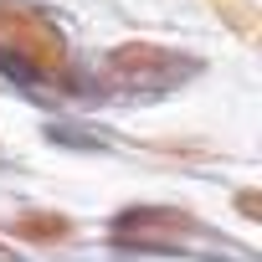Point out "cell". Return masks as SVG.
I'll list each match as a JSON object with an SVG mask.
<instances>
[{
	"label": "cell",
	"mask_w": 262,
	"mask_h": 262,
	"mask_svg": "<svg viewBox=\"0 0 262 262\" xmlns=\"http://www.w3.org/2000/svg\"><path fill=\"white\" fill-rule=\"evenodd\" d=\"M206 6L221 16V26H231L247 47L262 36V16H257V6H252V0H206Z\"/></svg>",
	"instance_id": "5"
},
{
	"label": "cell",
	"mask_w": 262,
	"mask_h": 262,
	"mask_svg": "<svg viewBox=\"0 0 262 262\" xmlns=\"http://www.w3.org/2000/svg\"><path fill=\"white\" fill-rule=\"evenodd\" d=\"M201 221L180 206H134L113 221V242L118 247H144V252H160V247H180L185 236H195Z\"/></svg>",
	"instance_id": "2"
},
{
	"label": "cell",
	"mask_w": 262,
	"mask_h": 262,
	"mask_svg": "<svg viewBox=\"0 0 262 262\" xmlns=\"http://www.w3.org/2000/svg\"><path fill=\"white\" fill-rule=\"evenodd\" d=\"M6 231L16 242H31V247H62V242L77 236L72 216H57V211H21V216H11Z\"/></svg>",
	"instance_id": "4"
},
{
	"label": "cell",
	"mask_w": 262,
	"mask_h": 262,
	"mask_svg": "<svg viewBox=\"0 0 262 262\" xmlns=\"http://www.w3.org/2000/svg\"><path fill=\"white\" fill-rule=\"evenodd\" d=\"M236 211H242L247 221H257V190H252V185H242V195H236Z\"/></svg>",
	"instance_id": "6"
},
{
	"label": "cell",
	"mask_w": 262,
	"mask_h": 262,
	"mask_svg": "<svg viewBox=\"0 0 262 262\" xmlns=\"http://www.w3.org/2000/svg\"><path fill=\"white\" fill-rule=\"evenodd\" d=\"M0 67L36 77V82H62L67 77V41L41 11L21 6V0H0Z\"/></svg>",
	"instance_id": "1"
},
{
	"label": "cell",
	"mask_w": 262,
	"mask_h": 262,
	"mask_svg": "<svg viewBox=\"0 0 262 262\" xmlns=\"http://www.w3.org/2000/svg\"><path fill=\"white\" fill-rule=\"evenodd\" d=\"M190 67H201V62H195V57H180V52H170V47H160V41H123V47L108 52V72H113L118 82H139V88L175 82V77H185Z\"/></svg>",
	"instance_id": "3"
}]
</instances>
